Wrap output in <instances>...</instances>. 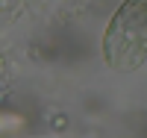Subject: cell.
Instances as JSON below:
<instances>
[{
  "mask_svg": "<svg viewBox=\"0 0 147 138\" xmlns=\"http://www.w3.org/2000/svg\"><path fill=\"white\" fill-rule=\"evenodd\" d=\"M103 59L118 73H132L147 62V0H124L109 18Z\"/></svg>",
  "mask_w": 147,
  "mask_h": 138,
  "instance_id": "cell-1",
  "label": "cell"
}]
</instances>
